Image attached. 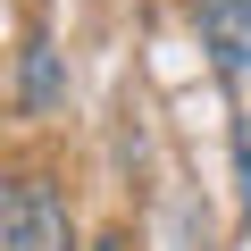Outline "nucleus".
Listing matches in <instances>:
<instances>
[{"label": "nucleus", "instance_id": "obj_4", "mask_svg": "<svg viewBox=\"0 0 251 251\" xmlns=\"http://www.w3.org/2000/svg\"><path fill=\"white\" fill-rule=\"evenodd\" d=\"M234 168H243V226H251V134H234Z\"/></svg>", "mask_w": 251, "mask_h": 251}, {"label": "nucleus", "instance_id": "obj_3", "mask_svg": "<svg viewBox=\"0 0 251 251\" xmlns=\"http://www.w3.org/2000/svg\"><path fill=\"white\" fill-rule=\"evenodd\" d=\"M59 100H67V75H59V50H50V42H34V50H25V109H34V117H50Z\"/></svg>", "mask_w": 251, "mask_h": 251}, {"label": "nucleus", "instance_id": "obj_2", "mask_svg": "<svg viewBox=\"0 0 251 251\" xmlns=\"http://www.w3.org/2000/svg\"><path fill=\"white\" fill-rule=\"evenodd\" d=\"M193 34L226 75H251V0H193Z\"/></svg>", "mask_w": 251, "mask_h": 251}, {"label": "nucleus", "instance_id": "obj_1", "mask_svg": "<svg viewBox=\"0 0 251 251\" xmlns=\"http://www.w3.org/2000/svg\"><path fill=\"white\" fill-rule=\"evenodd\" d=\"M0 251H75V226H67L59 184H42V176L0 184Z\"/></svg>", "mask_w": 251, "mask_h": 251}]
</instances>
